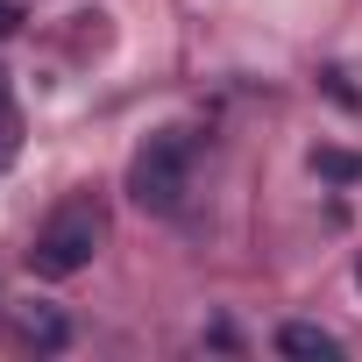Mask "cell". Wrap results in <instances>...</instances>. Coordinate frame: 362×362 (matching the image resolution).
I'll use <instances>...</instances> for the list:
<instances>
[{"label":"cell","instance_id":"obj_1","mask_svg":"<svg viewBox=\"0 0 362 362\" xmlns=\"http://www.w3.org/2000/svg\"><path fill=\"white\" fill-rule=\"evenodd\" d=\"M185 192H192V135L163 128V135H149V142L128 156V199H135L142 214H177Z\"/></svg>","mask_w":362,"mask_h":362},{"label":"cell","instance_id":"obj_2","mask_svg":"<svg viewBox=\"0 0 362 362\" xmlns=\"http://www.w3.org/2000/svg\"><path fill=\"white\" fill-rule=\"evenodd\" d=\"M100 242H107V214H100V199H64V206L36 228L29 263H36V277H78V270L100 256Z\"/></svg>","mask_w":362,"mask_h":362},{"label":"cell","instance_id":"obj_7","mask_svg":"<svg viewBox=\"0 0 362 362\" xmlns=\"http://www.w3.org/2000/svg\"><path fill=\"white\" fill-rule=\"evenodd\" d=\"M0 107H8V78H0Z\"/></svg>","mask_w":362,"mask_h":362},{"label":"cell","instance_id":"obj_3","mask_svg":"<svg viewBox=\"0 0 362 362\" xmlns=\"http://www.w3.org/2000/svg\"><path fill=\"white\" fill-rule=\"evenodd\" d=\"M277 348L298 355V362H334V355H341V334H327V327H313V320H291V327H277Z\"/></svg>","mask_w":362,"mask_h":362},{"label":"cell","instance_id":"obj_8","mask_svg":"<svg viewBox=\"0 0 362 362\" xmlns=\"http://www.w3.org/2000/svg\"><path fill=\"white\" fill-rule=\"evenodd\" d=\"M355 284H362V263H355Z\"/></svg>","mask_w":362,"mask_h":362},{"label":"cell","instance_id":"obj_4","mask_svg":"<svg viewBox=\"0 0 362 362\" xmlns=\"http://www.w3.org/2000/svg\"><path fill=\"white\" fill-rule=\"evenodd\" d=\"M22 341H29L36 355H57V348L71 341V320H64L57 305H29V313H22Z\"/></svg>","mask_w":362,"mask_h":362},{"label":"cell","instance_id":"obj_5","mask_svg":"<svg viewBox=\"0 0 362 362\" xmlns=\"http://www.w3.org/2000/svg\"><path fill=\"white\" fill-rule=\"evenodd\" d=\"M313 170H327V177H362V163H355L348 149H313Z\"/></svg>","mask_w":362,"mask_h":362},{"label":"cell","instance_id":"obj_6","mask_svg":"<svg viewBox=\"0 0 362 362\" xmlns=\"http://www.w3.org/2000/svg\"><path fill=\"white\" fill-rule=\"evenodd\" d=\"M8 29H22V0H0V36Z\"/></svg>","mask_w":362,"mask_h":362}]
</instances>
